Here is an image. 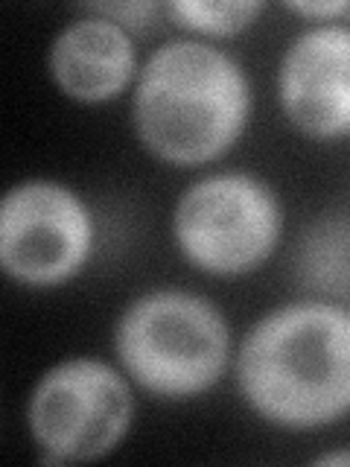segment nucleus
<instances>
[{"label": "nucleus", "instance_id": "423d86ee", "mask_svg": "<svg viewBox=\"0 0 350 467\" xmlns=\"http://www.w3.org/2000/svg\"><path fill=\"white\" fill-rule=\"evenodd\" d=\"M94 248V223L70 187L36 179L12 187L0 204V266L24 286L70 281Z\"/></svg>", "mask_w": 350, "mask_h": 467}, {"label": "nucleus", "instance_id": "f03ea898", "mask_svg": "<svg viewBox=\"0 0 350 467\" xmlns=\"http://www.w3.org/2000/svg\"><path fill=\"white\" fill-rule=\"evenodd\" d=\"M131 111L138 138L155 158L199 167L240 140L252 91L228 53L201 41H170L143 65Z\"/></svg>", "mask_w": 350, "mask_h": 467}, {"label": "nucleus", "instance_id": "f8f14e48", "mask_svg": "<svg viewBox=\"0 0 350 467\" xmlns=\"http://www.w3.org/2000/svg\"><path fill=\"white\" fill-rule=\"evenodd\" d=\"M315 464H350V450H335V452H324L318 456Z\"/></svg>", "mask_w": 350, "mask_h": 467}, {"label": "nucleus", "instance_id": "20e7f679", "mask_svg": "<svg viewBox=\"0 0 350 467\" xmlns=\"http://www.w3.org/2000/svg\"><path fill=\"white\" fill-rule=\"evenodd\" d=\"M181 254L211 275H245L269 260L283 228L281 202L254 175L222 172L187 187L172 216Z\"/></svg>", "mask_w": 350, "mask_h": 467}, {"label": "nucleus", "instance_id": "9b49d317", "mask_svg": "<svg viewBox=\"0 0 350 467\" xmlns=\"http://www.w3.org/2000/svg\"><path fill=\"white\" fill-rule=\"evenodd\" d=\"M292 12L304 15V18H335L350 9V4H339V0H321V4H286Z\"/></svg>", "mask_w": 350, "mask_h": 467}, {"label": "nucleus", "instance_id": "39448f33", "mask_svg": "<svg viewBox=\"0 0 350 467\" xmlns=\"http://www.w3.org/2000/svg\"><path fill=\"white\" fill-rule=\"evenodd\" d=\"M135 415L131 389L108 362L77 357L38 379L26 406L44 462H94L123 441Z\"/></svg>", "mask_w": 350, "mask_h": 467}, {"label": "nucleus", "instance_id": "7ed1b4c3", "mask_svg": "<svg viewBox=\"0 0 350 467\" xmlns=\"http://www.w3.org/2000/svg\"><path fill=\"white\" fill-rule=\"evenodd\" d=\"M114 348L135 383L158 398H196L219 383L231 336L216 306L181 289H158L123 313Z\"/></svg>", "mask_w": 350, "mask_h": 467}, {"label": "nucleus", "instance_id": "6e6552de", "mask_svg": "<svg viewBox=\"0 0 350 467\" xmlns=\"http://www.w3.org/2000/svg\"><path fill=\"white\" fill-rule=\"evenodd\" d=\"M138 67L135 41L126 26L91 15L65 26L50 47V73L62 91L79 102L114 99Z\"/></svg>", "mask_w": 350, "mask_h": 467}, {"label": "nucleus", "instance_id": "0eeeda50", "mask_svg": "<svg viewBox=\"0 0 350 467\" xmlns=\"http://www.w3.org/2000/svg\"><path fill=\"white\" fill-rule=\"evenodd\" d=\"M281 106L304 135H350V29L339 24L301 33L281 65Z\"/></svg>", "mask_w": 350, "mask_h": 467}, {"label": "nucleus", "instance_id": "1a4fd4ad", "mask_svg": "<svg viewBox=\"0 0 350 467\" xmlns=\"http://www.w3.org/2000/svg\"><path fill=\"white\" fill-rule=\"evenodd\" d=\"M167 12L187 29H199L204 36H233L252 26L262 12V4L252 0H228V4H208V0H175Z\"/></svg>", "mask_w": 350, "mask_h": 467}, {"label": "nucleus", "instance_id": "f257e3e1", "mask_svg": "<svg viewBox=\"0 0 350 467\" xmlns=\"http://www.w3.org/2000/svg\"><path fill=\"white\" fill-rule=\"evenodd\" d=\"M245 403L286 430H315L350 412V313L289 304L248 330L237 357Z\"/></svg>", "mask_w": 350, "mask_h": 467}, {"label": "nucleus", "instance_id": "9d476101", "mask_svg": "<svg viewBox=\"0 0 350 467\" xmlns=\"http://www.w3.org/2000/svg\"><path fill=\"white\" fill-rule=\"evenodd\" d=\"M94 15H102V18H111L117 24H129V26H140L146 24L152 12H158L155 4H97L91 6Z\"/></svg>", "mask_w": 350, "mask_h": 467}]
</instances>
